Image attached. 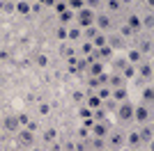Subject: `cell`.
Here are the masks:
<instances>
[{
  "label": "cell",
  "instance_id": "6da1fadb",
  "mask_svg": "<svg viewBox=\"0 0 154 151\" xmlns=\"http://www.w3.org/2000/svg\"><path fill=\"white\" fill-rule=\"evenodd\" d=\"M124 133H127V128H122V126H110L108 135H106V149L122 151L124 149Z\"/></svg>",
  "mask_w": 154,
  "mask_h": 151
},
{
  "label": "cell",
  "instance_id": "7a4b0ae2",
  "mask_svg": "<svg viewBox=\"0 0 154 151\" xmlns=\"http://www.w3.org/2000/svg\"><path fill=\"white\" fill-rule=\"evenodd\" d=\"M115 119L122 128L131 126V121H134V103L131 101H122L115 105Z\"/></svg>",
  "mask_w": 154,
  "mask_h": 151
},
{
  "label": "cell",
  "instance_id": "3957f363",
  "mask_svg": "<svg viewBox=\"0 0 154 151\" xmlns=\"http://www.w3.org/2000/svg\"><path fill=\"white\" fill-rule=\"evenodd\" d=\"M149 121H154V108L145 105V103L134 105V121H131V124L138 128V126H145V124H149Z\"/></svg>",
  "mask_w": 154,
  "mask_h": 151
},
{
  "label": "cell",
  "instance_id": "277c9868",
  "mask_svg": "<svg viewBox=\"0 0 154 151\" xmlns=\"http://www.w3.org/2000/svg\"><path fill=\"white\" fill-rule=\"evenodd\" d=\"M117 25V19H113V16H108L106 12H97L94 16V28L99 32H103V34H110V32L115 30Z\"/></svg>",
  "mask_w": 154,
  "mask_h": 151
},
{
  "label": "cell",
  "instance_id": "5b68a950",
  "mask_svg": "<svg viewBox=\"0 0 154 151\" xmlns=\"http://www.w3.org/2000/svg\"><path fill=\"white\" fill-rule=\"evenodd\" d=\"M94 16H97V12H92V9H88V7H83V9H78V12L74 14V25H78L81 30L92 28V25H94Z\"/></svg>",
  "mask_w": 154,
  "mask_h": 151
},
{
  "label": "cell",
  "instance_id": "8992f818",
  "mask_svg": "<svg viewBox=\"0 0 154 151\" xmlns=\"http://www.w3.org/2000/svg\"><path fill=\"white\" fill-rule=\"evenodd\" d=\"M124 23L131 28V32H134L136 37L145 34V32H143V21H140V12H138V9H129V12L124 14Z\"/></svg>",
  "mask_w": 154,
  "mask_h": 151
},
{
  "label": "cell",
  "instance_id": "52a82bcc",
  "mask_svg": "<svg viewBox=\"0 0 154 151\" xmlns=\"http://www.w3.org/2000/svg\"><path fill=\"white\" fill-rule=\"evenodd\" d=\"M136 48L140 50V55L145 60H152L154 57V39L152 34H140V39H136Z\"/></svg>",
  "mask_w": 154,
  "mask_h": 151
},
{
  "label": "cell",
  "instance_id": "ba28073f",
  "mask_svg": "<svg viewBox=\"0 0 154 151\" xmlns=\"http://www.w3.org/2000/svg\"><path fill=\"white\" fill-rule=\"evenodd\" d=\"M136 78H140L143 82H152L154 80V64H152V60H143V62L136 67Z\"/></svg>",
  "mask_w": 154,
  "mask_h": 151
},
{
  "label": "cell",
  "instance_id": "9c48e42d",
  "mask_svg": "<svg viewBox=\"0 0 154 151\" xmlns=\"http://www.w3.org/2000/svg\"><path fill=\"white\" fill-rule=\"evenodd\" d=\"M101 12H106L108 16H113V19H120V16L127 14V9H124V5L120 2V0H103Z\"/></svg>",
  "mask_w": 154,
  "mask_h": 151
},
{
  "label": "cell",
  "instance_id": "30bf717a",
  "mask_svg": "<svg viewBox=\"0 0 154 151\" xmlns=\"http://www.w3.org/2000/svg\"><path fill=\"white\" fill-rule=\"evenodd\" d=\"M136 131H138V135H140L143 149H152V140H154V121H149V124H145V126H138Z\"/></svg>",
  "mask_w": 154,
  "mask_h": 151
},
{
  "label": "cell",
  "instance_id": "8fae6325",
  "mask_svg": "<svg viewBox=\"0 0 154 151\" xmlns=\"http://www.w3.org/2000/svg\"><path fill=\"white\" fill-rule=\"evenodd\" d=\"M124 149L129 151H136V149H143V142H140V135H138V131L136 128H129L127 133H124Z\"/></svg>",
  "mask_w": 154,
  "mask_h": 151
},
{
  "label": "cell",
  "instance_id": "7c38bea8",
  "mask_svg": "<svg viewBox=\"0 0 154 151\" xmlns=\"http://www.w3.org/2000/svg\"><path fill=\"white\" fill-rule=\"evenodd\" d=\"M124 60H127V64H131V67H138L145 57L140 55V50L136 48V46H127V48H124Z\"/></svg>",
  "mask_w": 154,
  "mask_h": 151
},
{
  "label": "cell",
  "instance_id": "4fadbf2b",
  "mask_svg": "<svg viewBox=\"0 0 154 151\" xmlns=\"http://www.w3.org/2000/svg\"><path fill=\"white\" fill-rule=\"evenodd\" d=\"M113 32H117V34H120V37H122L129 46H131V44L136 41V34L131 32V28H129V25L124 23V21H117V25H115V30H113Z\"/></svg>",
  "mask_w": 154,
  "mask_h": 151
},
{
  "label": "cell",
  "instance_id": "5bb4252c",
  "mask_svg": "<svg viewBox=\"0 0 154 151\" xmlns=\"http://www.w3.org/2000/svg\"><path fill=\"white\" fill-rule=\"evenodd\" d=\"M90 128H92L90 131L92 138H103L106 140V135H108V131H110V121H92Z\"/></svg>",
  "mask_w": 154,
  "mask_h": 151
},
{
  "label": "cell",
  "instance_id": "9a60e30c",
  "mask_svg": "<svg viewBox=\"0 0 154 151\" xmlns=\"http://www.w3.org/2000/svg\"><path fill=\"white\" fill-rule=\"evenodd\" d=\"M106 46H110V48H113V53H117V50H124L129 44L124 41L122 37H120V34H117V32H110V34H108V41H106Z\"/></svg>",
  "mask_w": 154,
  "mask_h": 151
},
{
  "label": "cell",
  "instance_id": "2e32d148",
  "mask_svg": "<svg viewBox=\"0 0 154 151\" xmlns=\"http://www.w3.org/2000/svg\"><path fill=\"white\" fill-rule=\"evenodd\" d=\"M140 103H145V105H154V85L152 82H145L140 89Z\"/></svg>",
  "mask_w": 154,
  "mask_h": 151
},
{
  "label": "cell",
  "instance_id": "e0dca14e",
  "mask_svg": "<svg viewBox=\"0 0 154 151\" xmlns=\"http://www.w3.org/2000/svg\"><path fill=\"white\" fill-rule=\"evenodd\" d=\"M140 21H143V32L145 34H152L154 30V12H140Z\"/></svg>",
  "mask_w": 154,
  "mask_h": 151
},
{
  "label": "cell",
  "instance_id": "ac0fdd59",
  "mask_svg": "<svg viewBox=\"0 0 154 151\" xmlns=\"http://www.w3.org/2000/svg\"><path fill=\"white\" fill-rule=\"evenodd\" d=\"M110 101L113 103H122V101H129V87L124 85V87H117V89H110Z\"/></svg>",
  "mask_w": 154,
  "mask_h": 151
},
{
  "label": "cell",
  "instance_id": "d6986e66",
  "mask_svg": "<svg viewBox=\"0 0 154 151\" xmlns=\"http://www.w3.org/2000/svg\"><path fill=\"white\" fill-rule=\"evenodd\" d=\"M124 85H127V80H124L120 73H115V71H110V73H108V85H106V87L117 89V87H124Z\"/></svg>",
  "mask_w": 154,
  "mask_h": 151
},
{
  "label": "cell",
  "instance_id": "ffe728a7",
  "mask_svg": "<svg viewBox=\"0 0 154 151\" xmlns=\"http://www.w3.org/2000/svg\"><path fill=\"white\" fill-rule=\"evenodd\" d=\"M78 53H81L83 57H88V55H94L97 48L92 46V41H88V39H81V41H78Z\"/></svg>",
  "mask_w": 154,
  "mask_h": 151
},
{
  "label": "cell",
  "instance_id": "44dd1931",
  "mask_svg": "<svg viewBox=\"0 0 154 151\" xmlns=\"http://www.w3.org/2000/svg\"><path fill=\"white\" fill-rule=\"evenodd\" d=\"M85 103H88V110H90V112H94L97 108H101V105H103V103H101V99H99V96H97L94 92H90V94H88Z\"/></svg>",
  "mask_w": 154,
  "mask_h": 151
},
{
  "label": "cell",
  "instance_id": "7402d4cb",
  "mask_svg": "<svg viewBox=\"0 0 154 151\" xmlns=\"http://www.w3.org/2000/svg\"><path fill=\"white\" fill-rule=\"evenodd\" d=\"M67 39H69V41H74V44H78V41L83 39V30H81L78 25H71L69 30H67Z\"/></svg>",
  "mask_w": 154,
  "mask_h": 151
},
{
  "label": "cell",
  "instance_id": "603a6c76",
  "mask_svg": "<svg viewBox=\"0 0 154 151\" xmlns=\"http://www.w3.org/2000/svg\"><path fill=\"white\" fill-rule=\"evenodd\" d=\"M85 144H88V149L101 151V149H106V140H103V138H92V135H90V140H88Z\"/></svg>",
  "mask_w": 154,
  "mask_h": 151
},
{
  "label": "cell",
  "instance_id": "cb8c5ba5",
  "mask_svg": "<svg viewBox=\"0 0 154 151\" xmlns=\"http://www.w3.org/2000/svg\"><path fill=\"white\" fill-rule=\"evenodd\" d=\"M19 142L21 144H26V147H32V142H35V135H32V131H21L19 128Z\"/></svg>",
  "mask_w": 154,
  "mask_h": 151
},
{
  "label": "cell",
  "instance_id": "d4e9b609",
  "mask_svg": "<svg viewBox=\"0 0 154 151\" xmlns=\"http://www.w3.org/2000/svg\"><path fill=\"white\" fill-rule=\"evenodd\" d=\"M90 41H92V46H94V48H101V46H106V41H108V34H103V32H97V34L90 39Z\"/></svg>",
  "mask_w": 154,
  "mask_h": 151
},
{
  "label": "cell",
  "instance_id": "484cf974",
  "mask_svg": "<svg viewBox=\"0 0 154 151\" xmlns=\"http://www.w3.org/2000/svg\"><path fill=\"white\" fill-rule=\"evenodd\" d=\"M92 121H108V110L106 108H97L94 112H92Z\"/></svg>",
  "mask_w": 154,
  "mask_h": 151
},
{
  "label": "cell",
  "instance_id": "4316f807",
  "mask_svg": "<svg viewBox=\"0 0 154 151\" xmlns=\"http://www.w3.org/2000/svg\"><path fill=\"white\" fill-rule=\"evenodd\" d=\"M120 76H122V78H124V80H134V78H136V67H131V64H127V67H124V69L122 71H120Z\"/></svg>",
  "mask_w": 154,
  "mask_h": 151
},
{
  "label": "cell",
  "instance_id": "83f0119b",
  "mask_svg": "<svg viewBox=\"0 0 154 151\" xmlns=\"http://www.w3.org/2000/svg\"><path fill=\"white\" fill-rule=\"evenodd\" d=\"M94 94L99 96V99H101V103H103V101H108V99H110V87L101 85V87H97V89H94Z\"/></svg>",
  "mask_w": 154,
  "mask_h": 151
},
{
  "label": "cell",
  "instance_id": "f1b7e54d",
  "mask_svg": "<svg viewBox=\"0 0 154 151\" xmlns=\"http://www.w3.org/2000/svg\"><path fill=\"white\" fill-rule=\"evenodd\" d=\"M103 71V62L101 60H94V62H90V76H99Z\"/></svg>",
  "mask_w": 154,
  "mask_h": 151
},
{
  "label": "cell",
  "instance_id": "f546056e",
  "mask_svg": "<svg viewBox=\"0 0 154 151\" xmlns=\"http://www.w3.org/2000/svg\"><path fill=\"white\" fill-rule=\"evenodd\" d=\"M85 7L88 9H92V12H101V5H103V0H83Z\"/></svg>",
  "mask_w": 154,
  "mask_h": 151
},
{
  "label": "cell",
  "instance_id": "4dcf8cb0",
  "mask_svg": "<svg viewBox=\"0 0 154 151\" xmlns=\"http://www.w3.org/2000/svg\"><path fill=\"white\" fill-rule=\"evenodd\" d=\"M67 7H69V12L76 14L78 9H83V7H85V2H83V0H67Z\"/></svg>",
  "mask_w": 154,
  "mask_h": 151
},
{
  "label": "cell",
  "instance_id": "1f68e13d",
  "mask_svg": "<svg viewBox=\"0 0 154 151\" xmlns=\"http://www.w3.org/2000/svg\"><path fill=\"white\" fill-rule=\"evenodd\" d=\"M69 19H74V12H69V9L60 14V23H62V25H69V23H71Z\"/></svg>",
  "mask_w": 154,
  "mask_h": 151
},
{
  "label": "cell",
  "instance_id": "d6a6232c",
  "mask_svg": "<svg viewBox=\"0 0 154 151\" xmlns=\"http://www.w3.org/2000/svg\"><path fill=\"white\" fill-rule=\"evenodd\" d=\"M78 140H81V142H88V140H90V131H88L85 126L78 128Z\"/></svg>",
  "mask_w": 154,
  "mask_h": 151
},
{
  "label": "cell",
  "instance_id": "836d02e7",
  "mask_svg": "<svg viewBox=\"0 0 154 151\" xmlns=\"http://www.w3.org/2000/svg\"><path fill=\"white\" fill-rule=\"evenodd\" d=\"M120 2L124 5V9H127V12H129V9H136V7H138V0H120Z\"/></svg>",
  "mask_w": 154,
  "mask_h": 151
},
{
  "label": "cell",
  "instance_id": "e575fe53",
  "mask_svg": "<svg viewBox=\"0 0 154 151\" xmlns=\"http://www.w3.org/2000/svg\"><path fill=\"white\" fill-rule=\"evenodd\" d=\"M138 5H143L147 12H154V0H138Z\"/></svg>",
  "mask_w": 154,
  "mask_h": 151
},
{
  "label": "cell",
  "instance_id": "d590c367",
  "mask_svg": "<svg viewBox=\"0 0 154 151\" xmlns=\"http://www.w3.org/2000/svg\"><path fill=\"white\" fill-rule=\"evenodd\" d=\"M53 138H55V131H53V128H48V131L44 133V140H46V142H51Z\"/></svg>",
  "mask_w": 154,
  "mask_h": 151
},
{
  "label": "cell",
  "instance_id": "8d00e7d4",
  "mask_svg": "<svg viewBox=\"0 0 154 151\" xmlns=\"http://www.w3.org/2000/svg\"><path fill=\"white\" fill-rule=\"evenodd\" d=\"M16 9H19V12H28L30 7H28V5H23V2H19V5H16Z\"/></svg>",
  "mask_w": 154,
  "mask_h": 151
},
{
  "label": "cell",
  "instance_id": "74e56055",
  "mask_svg": "<svg viewBox=\"0 0 154 151\" xmlns=\"http://www.w3.org/2000/svg\"><path fill=\"white\" fill-rule=\"evenodd\" d=\"M101 151H110V149H101Z\"/></svg>",
  "mask_w": 154,
  "mask_h": 151
},
{
  "label": "cell",
  "instance_id": "f35d334b",
  "mask_svg": "<svg viewBox=\"0 0 154 151\" xmlns=\"http://www.w3.org/2000/svg\"><path fill=\"white\" fill-rule=\"evenodd\" d=\"M147 151H152V149H147Z\"/></svg>",
  "mask_w": 154,
  "mask_h": 151
},
{
  "label": "cell",
  "instance_id": "ab89813d",
  "mask_svg": "<svg viewBox=\"0 0 154 151\" xmlns=\"http://www.w3.org/2000/svg\"><path fill=\"white\" fill-rule=\"evenodd\" d=\"M64 2H67V0H64Z\"/></svg>",
  "mask_w": 154,
  "mask_h": 151
}]
</instances>
